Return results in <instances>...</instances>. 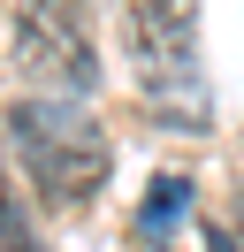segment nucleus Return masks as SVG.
<instances>
[{
    "label": "nucleus",
    "mask_w": 244,
    "mask_h": 252,
    "mask_svg": "<svg viewBox=\"0 0 244 252\" xmlns=\"http://www.w3.org/2000/svg\"><path fill=\"white\" fill-rule=\"evenodd\" d=\"M8 130H15V160L30 168V184L46 199L76 206L107 184L115 153H107V130L92 123L76 99H15L8 107Z\"/></svg>",
    "instance_id": "1"
},
{
    "label": "nucleus",
    "mask_w": 244,
    "mask_h": 252,
    "mask_svg": "<svg viewBox=\"0 0 244 252\" xmlns=\"http://www.w3.org/2000/svg\"><path fill=\"white\" fill-rule=\"evenodd\" d=\"M8 62L38 84V99H84L99 84V46H92L84 0H15Z\"/></svg>",
    "instance_id": "2"
},
{
    "label": "nucleus",
    "mask_w": 244,
    "mask_h": 252,
    "mask_svg": "<svg viewBox=\"0 0 244 252\" xmlns=\"http://www.w3.org/2000/svg\"><path fill=\"white\" fill-rule=\"evenodd\" d=\"M122 46H130L152 107H198V16H191V0H130L122 8Z\"/></svg>",
    "instance_id": "3"
},
{
    "label": "nucleus",
    "mask_w": 244,
    "mask_h": 252,
    "mask_svg": "<svg viewBox=\"0 0 244 252\" xmlns=\"http://www.w3.org/2000/svg\"><path fill=\"white\" fill-rule=\"evenodd\" d=\"M183 206H191V184H183V176H160V184H152V199L137 206V229H145V237H168Z\"/></svg>",
    "instance_id": "4"
},
{
    "label": "nucleus",
    "mask_w": 244,
    "mask_h": 252,
    "mask_svg": "<svg viewBox=\"0 0 244 252\" xmlns=\"http://www.w3.org/2000/svg\"><path fill=\"white\" fill-rule=\"evenodd\" d=\"M206 252H237V245H229V237H214V245H206Z\"/></svg>",
    "instance_id": "5"
}]
</instances>
